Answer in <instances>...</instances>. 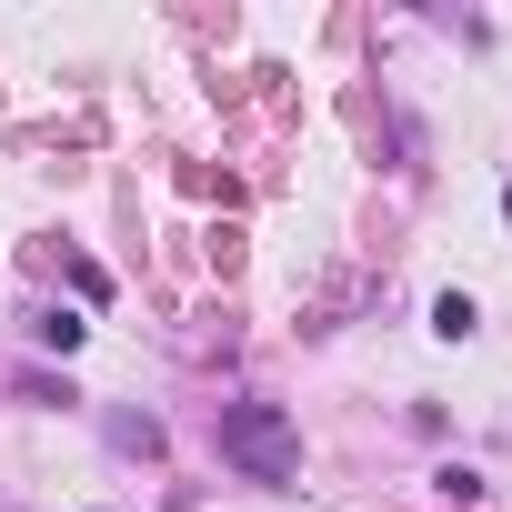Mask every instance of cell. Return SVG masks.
Listing matches in <instances>:
<instances>
[{
  "instance_id": "obj_3",
  "label": "cell",
  "mask_w": 512,
  "mask_h": 512,
  "mask_svg": "<svg viewBox=\"0 0 512 512\" xmlns=\"http://www.w3.org/2000/svg\"><path fill=\"white\" fill-rule=\"evenodd\" d=\"M111 442H121V452H141V462H151V452H161V422H141V412H121V422H111Z\"/></svg>"
},
{
  "instance_id": "obj_2",
  "label": "cell",
  "mask_w": 512,
  "mask_h": 512,
  "mask_svg": "<svg viewBox=\"0 0 512 512\" xmlns=\"http://www.w3.org/2000/svg\"><path fill=\"white\" fill-rule=\"evenodd\" d=\"M472 322H482V312H472V292H442V302H432V332H442V342H462Z\"/></svg>"
},
{
  "instance_id": "obj_1",
  "label": "cell",
  "mask_w": 512,
  "mask_h": 512,
  "mask_svg": "<svg viewBox=\"0 0 512 512\" xmlns=\"http://www.w3.org/2000/svg\"><path fill=\"white\" fill-rule=\"evenodd\" d=\"M211 442H221V462L251 472V482H292V472H302V432H292L282 402H221Z\"/></svg>"
},
{
  "instance_id": "obj_4",
  "label": "cell",
  "mask_w": 512,
  "mask_h": 512,
  "mask_svg": "<svg viewBox=\"0 0 512 512\" xmlns=\"http://www.w3.org/2000/svg\"><path fill=\"white\" fill-rule=\"evenodd\" d=\"M502 211H512V191H502Z\"/></svg>"
}]
</instances>
